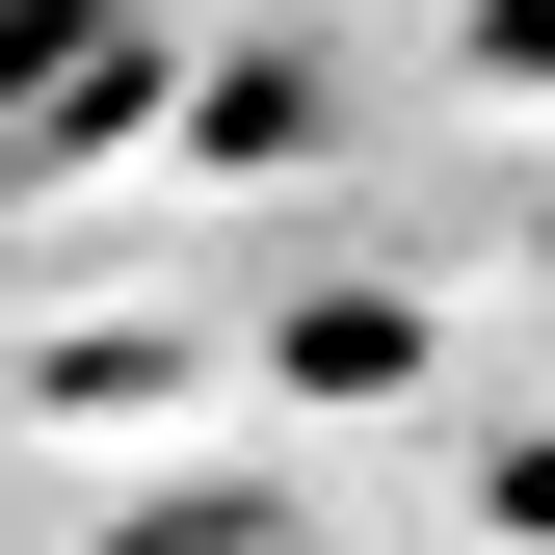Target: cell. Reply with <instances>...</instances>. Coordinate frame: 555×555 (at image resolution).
<instances>
[{"label":"cell","mask_w":555,"mask_h":555,"mask_svg":"<svg viewBox=\"0 0 555 555\" xmlns=\"http://www.w3.org/2000/svg\"><path fill=\"white\" fill-rule=\"evenodd\" d=\"M132 80H159L132 0H0V132H132Z\"/></svg>","instance_id":"1"},{"label":"cell","mask_w":555,"mask_h":555,"mask_svg":"<svg viewBox=\"0 0 555 555\" xmlns=\"http://www.w3.org/2000/svg\"><path fill=\"white\" fill-rule=\"evenodd\" d=\"M106 555H292V503H159V529H106Z\"/></svg>","instance_id":"2"}]
</instances>
